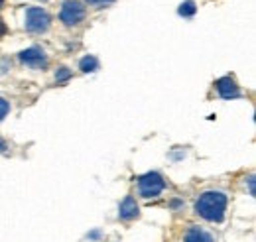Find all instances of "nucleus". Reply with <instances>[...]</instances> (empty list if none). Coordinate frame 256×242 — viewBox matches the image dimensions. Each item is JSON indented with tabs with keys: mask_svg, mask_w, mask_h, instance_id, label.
<instances>
[{
	"mask_svg": "<svg viewBox=\"0 0 256 242\" xmlns=\"http://www.w3.org/2000/svg\"><path fill=\"white\" fill-rule=\"evenodd\" d=\"M186 242H213V236L201 226H192L186 234Z\"/></svg>",
	"mask_w": 256,
	"mask_h": 242,
	"instance_id": "8",
	"label": "nucleus"
},
{
	"mask_svg": "<svg viewBox=\"0 0 256 242\" xmlns=\"http://www.w3.org/2000/svg\"><path fill=\"white\" fill-rule=\"evenodd\" d=\"M8 110H10V104H8V100L0 96V120H2V118L8 114Z\"/></svg>",
	"mask_w": 256,
	"mask_h": 242,
	"instance_id": "12",
	"label": "nucleus"
},
{
	"mask_svg": "<svg viewBox=\"0 0 256 242\" xmlns=\"http://www.w3.org/2000/svg\"><path fill=\"white\" fill-rule=\"evenodd\" d=\"M217 91L219 94L226 98V100H230V98H236L240 91H238V85L234 83V79H230V77H223V79H219L217 81Z\"/></svg>",
	"mask_w": 256,
	"mask_h": 242,
	"instance_id": "6",
	"label": "nucleus"
},
{
	"mask_svg": "<svg viewBox=\"0 0 256 242\" xmlns=\"http://www.w3.org/2000/svg\"><path fill=\"white\" fill-rule=\"evenodd\" d=\"M18 58H20V61H22L24 65H30L34 69H44V67L48 65V58H46L44 50H40V48L24 50V52H20Z\"/></svg>",
	"mask_w": 256,
	"mask_h": 242,
	"instance_id": "5",
	"label": "nucleus"
},
{
	"mask_svg": "<svg viewBox=\"0 0 256 242\" xmlns=\"http://www.w3.org/2000/svg\"><path fill=\"white\" fill-rule=\"evenodd\" d=\"M79 67H81V71H85V73H93L98 69V61H96L95 56H85L83 60L79 61Z\"/></svg>",
	"mask_w": 256,
	"mask_h": 242,
	"instance_id": "9",
	"label": "nucleus"
},
{
	"mask_svg": "<svg viewBox=\"0 0 256 242\" xmlns=\"http://www.w3.org/2000/svg\"><path fill=\"white\" fill-rule=\"evenodd\" d=\"M71 77V71L67 69V67H62V69H58V73H56V81L58 83H64Z\"/></svg>",
	"mask_w": 256,
	"mask_h": 242,
	"instance_id": "11",
	"label": "nucleus"
},
{
	"mask_svg": "<svg viewBox=\"0 0 256 242\" xmlns=\"http://www.w3.org/2000/svg\"><path fill=\"white\" fill-rule=\"evenodd\" d=\"M0 6H2V0H0Z\"/></svg>",
	"mask_w": 256,
	"mask_h": 242,
	"instance_id": "17",
	"label": "nucleus"
},
{
	"mask_svg": "<svg viewBox=\"0 0 256 242\" xmlns=\"http://www.w3.org/2000/svg\"><path fill=\"white\" fill-rule=\"evenodd\" d=\"M118 216H120L122 220H132V218H136V216H138V205H136V201H134V197H132V195L124 197V201L120 203Z\"/></svg>",
	"mask_w": 256,
	"mask_h": 242,
	"instance_id": "7",
	"label": "nucleus"
},
{
	"mask_svg": "<svg viewBox=\"0 0 256 242\" xmlns=\"http://www.w3.org/2000/svg\"><path fill=\"white\" fill-rule=\"evenodd\" d=\"M6 32H8V28H6V24H4V20L0 18V38H2V36H6Z\"/></svg>",
	"mask_w": 256,
	"mask_h": 242,
	"instance_id": "13",
	"label": "nucleus"
},
{
	"mask_svg": "<svg viewBox=\"0 0 256 242\" xmlns=\"http://www.w3.org/2000/svg\"><path fill=\"white\" fill-rule=\"evenodd\" d=\"M60 18L65 26H75L85 18V6L79 0H65L60 12Z\"/></svg>",
	"mask_w": 256,
	"mask_h": 242,
	"instance_id": "4",
	"label": "nucleus"
},
{
	"mask_svg": "<svg viewBox=\"0 0 256 242\" xmlns=\"http://www.w3.org/2000/svg\"><path fill=\"white\" fill-rule=\"evenodd\" d=\"M248 183H250V195H254V178H250Z\"/></svg>",
	"mask_w": 256,
	"mask_h": 242,
	"instance_id": "15",
	"label": "nucleus"
},
{
	"mask_svg": "<svg viewBox=\"0 0 256 242\" xmlns=\"http://www.w3.org/2000/svg\"><path fill=\"white\" fill-rule=\"evenodd\" d=\"M50 14L44 10V8H38V6H32L26 10V30L34 32V34H40V32H46L50 28Z\"/></svg>",
	"mask_w": 256,
	"mask_h": 242,
	"instance_id": "3",
	"label": "nucleus"
},
{
	"mask_svg": "<svg viewBox=\"0 0 256 242\" xmlns=\"http://www.w3.org/2000/svg\"><path fill=\"white\" fill-rule=\"evenodd\" d=\"M195 211L209 222H221L226 211V195L223 191H205L197 199Z\"/></svg>",
	"mask_w": 256,
	"mask_h": 242,
	"instance_id": "1",
	"label": "nucleus"
},
{
	"mask_svg": "<svg viewBox=\"0 0 256 242\" xmlns=\"http://www.w3.org/2000/svg\"><path fill=\"white\" fill-rule=\"evenodd\" d=\"M0 152H6V142L0 138Z\"/></svg>",
	"mask_w": 256,
	"mask_h": 242,
	"instance_id": "16",
	"label": "nucleus"
},
{
	"mask_svg": "<svg viewBox=\"0 0 256 242\" xmlns=\"http://www.w3.org/2000/svg\"><path fill=\"white\" fill-rule=\"evenodd\" d=\"M195 10H197V8H195V2H193V0H186V2L180 6V14L186 16V18H188V16H193Z\"/></svg>",
	"mask_w": 256,
	"mask_h": 242,
	"instance_id": "10",
	"label": "nucleus"
},
{
	"mask_svg": "<svg viewBox=\"0 0 256 242\" xmlns=\"http://www.w3.org/2000/svg\"><path fill=\"white\" fill-rule=\"evenodd\" d=\"M89 4H108V2H112V0H87Z\"/></svg>",
	"mask_w": 256,
	"mask_h": 242,
	"instance_id": "14",
	"label": "nucleus"
},
{
	"mask_svg": "<svg viewBox=\"0 0 256 242\" xmlns=\"http://www.w3.org/2000/svg\"><path fill=\"white\" fill-rule=\"evenodd\" d=\"M164 187H166V182H164V178H162L160 174H156V172H150V174H146V176H142L138 180V191L146 199L158 197L164 191Z\"/></svg>",
	"mask_w": 256,
	"mask_h": 242,
	"instance_id": "2",
	"label": "nucleus"
}]
</instances>
